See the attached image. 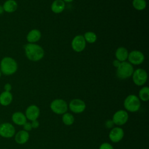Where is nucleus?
Returning <instances> with one entry per match:
<instances>
[{
	"mask_svg": "<svg viewBox=\"0 0 149 149\" xmlns=\"http://www.w3.org/2000/svg\"><path fill=\"white\" fill-rule=\"evenodd\" d=\"M128 51L127 49L123 47H120L118 48L115 51V57L116 59L120 62H124L126 61V59H127L128 57Z\"/></svg>",
	"mask_w": 149,
	"mask_h": 149,
	"instance_id": "6ab92c4d",
	"label": "nucleus"
},
{
	"mask_svg": "<svg viewBox=\"0 0 149 149\" xmlns=\"http://www.w3.org/2000/svg\"><path fill=\"white\" fill-rule=\"evenodd\" d=\"M11 119L12 122L18 126H23L27 122V118L25 114L20 111L14 112L12 115Z\"/></svg>",
	"mask_w": 149,
	"mask_h": 149,
	"instance_id": "2eb2a0df",
	"label": "nucleus"
},
{
	"mask_svg": "<svg viewBox=\"0 0 149 149\" xmlns=\"http://www.w3.org/2000/svg\"><path fill=\"white\" fill-rule=\"evenodd\" d=\"M127 59L129 62L132 65H138L141 64L144 61V55L140 51L133 50L129 53Z\"/></svg>",
	"mask_w": 149,
	"mask_h": 149,
	"instance_id": "9b49d317",
	"label": "nucleus"
},
{
	"mask_svg": "<svg viewBox=\"0 0 149 149\" xmlns=\"http://www.w3.org/2000/svg\"><path fill=\"white\" fill-rule=\"evenodd\" d=\"M12 85L10 83H6L4 85L3 88H4V91H8V92H10L11 90H12Z\"/></svg>",
	"mask_w": 149,
	"mask_h": 149,
	"instance_id": "c85d7f7f",
	"label": "nucleus"
},
{
	"mask_svg": "<svg viewBox=\"0 0 149 149\" xmlns=\"http://www.w3.org/2000/svg\"><path fill=\"white\" fill-rule=\"evenodd\" d=\"M105 126L107 127V128H112L113 127V125H114V123L112 121V119H109V120H108L105 122Z\"/></svg>",
	"mask_w": 149,
	"mask_h": 149,
	"instance_id": "bb28decb",
	"label": "nucleus"
},
{
	"mask_svg": "<svg viewBox=\"0 0 149 149\" xmlns=\"http://www.w3.org/2000/svg\"><path fill=\"white\" fill-rule=\"evenodd\" d=\"M3 12H4L3 6H2V5H0V15H2V14H3Z\"/></svg>",
	"mask_w": 149,
	"mask_h": 149,
	"instance_id": "7c9ffc66",
	"label": "nucleus"
},
{
	"mask_svg": "<svg viewBox=\"0 0 149 149\" xmlns=\"http://www.w3.org/2000/svg\"><path fill=\"white\" fill-rule=\"evenodd\" d=\"M129 115L126 111L120 109L115 112L112 116V121L114 125L122 126L125 125L128 120Z\"/></svg>",
	"mask_w": 149,
	"mask_h": 149,
	"instance_id": "6e6552de",
	"label": "nucleus"
},
{
	"mask_svg": "<svg viewBox=\"0 0 149 149\" xmlns=\"http://www.w3.org/2000/svg\"><path fill=\"white\" fill-rule=\"evenodd\" d=\"M62 120L65 125L70 126L73 124L74 122V118L72 114L69 112H66L63 114L62 116Z\"/></svg>",
	"mask_w": 149,
	"mask_h": 149,
	"instance_id": "412c9836",
	"label": "nucleus"
},
{
	"mask_svg": "<svg viewBox=\"0 0 149 149\" xmlns=\"http://www.w3.org/2000/svg\"><path fill=\"white\" fill-rule=\"evenodd\" d=\"M25 116L27 119L32 121L37 120L40 116V108L36 105H30L26 109Z\"/></svg>",
	"mask_w": 149,
	"mask_h": 149,
	"instance_id": "f8f14e48",
	"label": "nucleus"
},
{
	"mask_svg": "<svg viewBox=\"0 0 149 149\" xmlns=\"http://www.w3.org/2000/svg\"><path fill=\"white\" fill-rule=\"evenodd\" d=\"M15 133V127L12 123L4 122L0 124V136L9 139L13 137Z\"/></svg>",
	"mask_w": 149,
	"mask_h": 149,
	"instance_id": "0eeeda50",
	"label": "nucleus"
},
{
	"mask_svg": "<svg viewBox=\"0 0 149 149\" xmlns=\"http://www.w3.org/2000/svg\"><path fill=\"white\" fill-rule=\"evenodd\" d=\"M31 126H32V128L33 129H36V128H38L39 127V125H40V123L38 122V121L37 120H32L31 122Z\"/></svg>",
	"mask_w": 149,
	"mask_h": 149,
	"instance_id": "cd10ccee",
	"label": "nucleus"
},
{
	"mask_svg": "<svg viewBox=\"0 0 149 149\" xmlns=\"http://www.w3.org/2000/svg\"><path fill=\"white\" fill-rule=\"evenodd\" d=\"M65 2H71L72 1H73L74 0H63Z\"/></svg>",
	"mask_w": 149,
	"mask_h": 149,
	"instance_id": "2f4dec72",
	"label": "nucleus"
},
{
	"mask_svg": "<svg viewBox=\"0 0 149 149\" xmlns=\"http://www.w3.org/2000/svg\"><path fill=\"white\" fill-rule=\"evenodd\" d=\"M65 8V2L63 0H55L51 4V10L55 13L62 12Z\"/></svg>",
	"mask_w": 149,
	"mask_h": 149,
	"instance_id": "aec40b11",
	"label": "nucleus"
},
{
	"mask_svg": "<svg viewBox=\"0 0 149 149\" xmlns=\"http://www.w3.org/2000/svg\"><path fill=\"white\" fill-rule=\"evenodd\" d=\"M13 101V95L10 92L3 91L0 94V104L3 107L10 105Z\"/></svg>",
	"mask_w": 149,
	"mask_h": 149,
	"instance_id": "f3484780",
	"label": "nucleus"
},
{
	"mask_svg": "<svg viewBox=\"0 0 149 149\" xmlns=\"http://www.w3.org/2000/svg\"><path fill=\"white\" fill-rule=\"evenodd\" d=\"M24 49L26 57L31 61H38L44 56L43 48L36 43H27L24 45Z\"/></svg>",
	"mask_w": 149,
	"mask_h": 149,
	"instance_id": "f257e3e1",
	"label": "nucleus"
},
{
	"mask_svg": "<svg viewBox=\"0 0 149 149\" xmlns=\"http://www.w3.org/2000/svg\"><path fill=\"white\" fill-rule=\"evenodd\" d=\"M132 76L133 83L138 86H143L148 79L147 72L141 68H139L134 70Z\"/></svg>",
	"mask_w": 149,
	"mask_h": 149,
	"instance_id": "423d86ee",
	"label": "nucleus"
},
{
	"mask_svg": "<svg viewBox=\"0 0 149 149\" xmlns=\"http://www.w3.org/2000/svg\"><path fill=\"white\" fill-rule=\"evenodd\" d=\"M99 149H114V148L111 144H109L108 143H107V142H105V143H102L100 146Z\"/></svg>",
	"mask_w": 149,
	"mask_h": 149,
	"instance_id": "393cba45",
	"label": "nucleus"
},
{
	"mask_svg": "<svg viewBox=\"0 0 149 149\" xmlns=\"http://www.w3.org/2000/svg\"><path fill=\"white\" fill-rule=\"evenodd\" d=\"M41 37V31L36 29L31 30L26 36V40L29 43H36Z\"/></svg>",
	"mask_w": 149,
	"mask_h": 149,
	"instance_id": "dca6fc26",
	"label": "nucleus"
},
{
	"mask_svg": "<svg viewBox=\"0 0 149 149\" xmlns=\"http://www.w3.org/2000/svg\"><path fill=\"white\" fill-rule=\"evenodd\" d=\"M71 46L73 51L77 52L83 51L86 46V42L83 35H77L72 40Z\"/></svg>",
	"mask_w": 149,
	"mask_h": 149,
	"instance_id": "9d476101",
	"label": "nucleus"
},
{
	"mask_svg": "<svg viewBox=\"0 0 149 149\" xmlns=\"http://www.w3.org/2000/svg\"><path fill=\"white\" fill-rule=\"evenodd\" d=\"M138 97L143 101H147L149 100V88L147 86L142 87L139 92Z\"/></svg>",
	"mask_w": 149,
	"mask_h": 149,
	"instance_id": "4be33fe9",
	"label": "nucleus"
},
{
	"mask_svg": "<svg viewBox=\"0 0 149 149\" xmlns=\"http://www.w3.org/2000/svg\"><path fill=\"white\" fill-rule=\"evenodd\" d=\"M120 61H118L117 59H115V60H114L113 61V65L115 67V68H117L118 66H119V65L120 64Z\"/></svg>",
	"mask_w": 149,
	"mask_h": 149,
	"instance_id": "c756f323",
	"label": "nucleus"
},
{
	"mask_svg": "<svg viewBox=\"0 0 149 149\" xmlns=\"http://www.w3.org/2000/svg\"><path fill=\"white\" fill-rule=\"evenodd\" d=\"M70 110L74 113H80L84 112L86 108V105L84 101L79 98L73 99L68 105Z\"/></svg>",
	"mask_w": 149,
	"mask_h": 149,
	"instance_id": "1a4fd4ad",
	"label": "nucleus"
},
{
	"mask_svg": "<svg viewBox=\"0 0 149 149\" xmlns=\"http://www.w3.org/2000/svg\"><path fill=\"white\" fill-rule=\"evenodd\" d=\"M141 103L139 98L134 94H130L126 97L123 102L124 108L127 111L136 112L140 108Z\"/></svg>",
	"mask_w": 149,
	"mask_h": 149,
	"instance_id": "20e7f679",
	"label": "nucleus"
},
{
	"mask_svg": "<svg viewBox=\"0 0 149 149\" xmlns=\"http://www.w3.org/2000/svg\"><path fill=\"white\" fill-rule=\"evenodd\" d=\"M2 6L4 12L10 13L17 10L18 5L15 0H6L4 2Z\"/></svg>",
	"mask_w": 149,
	"mask_h": 149,
	"instance_id": "a211bd4d",
	"label": "nucleus"
},
{
	"mask_svg": "<svg viewBox=\"0 0 149 149\" xmlns=\"http://www.w3.org/2000/svg\"><path fill=\"white\" fill-rule=\"evenodd\" d=\"M86 42H87L90 44L95 42L97 41V36L96 34L93 31H87L84 33L83 36Z\"/></svg>",
	"mask_w": 149,
	"mask_h": 149,
	"instance_id": "b1692460",
	"label": "nucleus"
},
{
	"mask_svg": "<svg viewBox=\"0 0 149 149\" xmlns=\"http://www.w3.org/2000/svg\"><path fill=\"white\" fill-rule=\"evenodd\" d=\"M116 68V76L119 79L122 80L129 78L132 76L134 72L133 65L126 61L120 62Z\"/></svg>",
	"mask_w": 149,
	"mask_h": 149,
	"instance_id": "7ed1b4c3",
	"label": "nucleus"
},
{
	"mask_svg": "<svg viewBox=\"0 0 149 149\" xmlns=\"http://www.w3.org/2000/svg\"><path fill=\"white\" fill-rule=\"evenodd\" d=\"M124 136V131L120 127H113L109 133V138L113 143H118L122 140Z\"/></svg>",
	"mask_w": 149,
	"mask_h": 149,
	"instance_id": "ddd939ff",
	"label": "nucleus"
},
{
	"mask_svg": "<svg viewBox=\"0 0 149 149\" xmlns=\"http://www.w3.org/2000/svg\"><path fill=\"white\" fill-rule=\"evenodd\" d=\"M17 68V63L12 57L5 56L0 62V70L2 74L4 75L13 74L16 72Z\"/></svg>",
	"mask_w": 149,
	"mask_h": 149,
	"instance_id": "f03ea898",
	"label": "nucleus"
},
{
	"mask_svg": "<svg viewBox=\"0 0 149 149\" xmlns=\"http://www.w3.org/2000/svg\"><path fill=\"white\" fill-rule=\"evenodd\" d=\"M23 130L26 131V132H28L29 131H31V129H33L32 126H31V122H26L23 125Z\"/></svg>",
	"mask_w": 149,
	"mask_h": 149,
	"instance_id": "a878e982",
	"label": "nucleus"
},
{
	"mask_svg": "<svg viewBox=\"0 0 149 149\" xmlns=\"http://www.w3.org/2000/svg\"><path fill=\"white\" fill-rule=\"evenodd\" d=\"M15 140L19 144H24L26 143L30 137V135L28 132H26L24 130H20L15 133Z\"/></svg>",
	"mask_w": 149,
	"mask_h": 149,
	"instance_id": "4468645a",
	"label": "nucleus"
},
{
	"mask_svg": "<svg viewBox=\"0 0 149 149\" xmlns=\"http://www.w3.org/2000/svg\"><path fill=\"white\" fill-rule=\"evenodd\" d=\"M132 5L137 10H144L147 6L146 0H133Z\"/></svg>",
	"mask_w": 149,
	"mask_h": 149,
	"instance_id": "5701e85b",
	"label": "nucleus"
},
{
	"mask_svg": "<svg viewBox=\"0 0 149 149\" xmlns=\"http://www.w3.org/2000/svg\"><path fill=\"white\" fill-rule=\"evenodd\" d=\"M1 75H2V73H1V70H0V77H1Z\"/></svg>",
	"mask_w": 149,
	"mask_h": 149,
	"instance_id": "473e14b6",
	"label": "nucleus"
},
{
	"mask_svg": "<svg viewBox=\"0 0 149 149\" xmlns=\"http://www.w3.org/2000/svg\"><path fill=\"white\" fill-rule=\"evenodd\" d=\"M50 108L54 113L58 115H63L67 112L68 105L62 99H55L51 102Z\"/></svg>",
	"mask_w": 149,
	"mask_h": 149,
	"instance_id": "39448f33",
	"label": "nucleus"
}]
</instances>
